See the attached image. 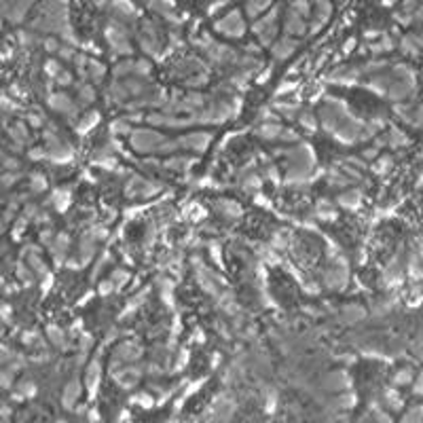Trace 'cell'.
I'll list each match as a JSON object with an SVG mask.
<instances>
[{
	"label": "cell",
	"mask_w": 423,
	"mask_h": 423,
	"mask_svg": "<svg viewBox=\"0 0 423 423\" xmlns=\"http://www.w3.org/2000/svg\"><path fill=\"white\" fill-rule=\"evenodd\" d=\"M216 30L222 32V34H227V36H241L245 26H243L241 15L237 13V11H233V13H229L227 17H222L216 23Z\"/></svg>",
	"instance_id": "6da1fadb"
},
{
	"label": "cell",
	"mask_w": 423,
	"mask_h": 423,
	"mask_svg": "<svg viewBox=\"0 0 423 423\" xmlns=\"http://www.w3.org/2000/svg\"><path fill=\"white\" fill-rule=\"evenodd\" d=\"M286 30L292 32V34H303L305 32V21L299 13H294V11H288V17H286Z\"/></svg>",
	"instance_id": "7a4b0ae2"
},
{
	"label": "cell",
	"mask_w": 423,
	"mask_h": 423,
	"mask_svg": "<svg viewBox=\"0 0 423 423\" xmlns=\"http://www.w3.org/2000/svg\"><path fill=\"white\" fill-rule=\"evenodd\" d=\"M292 49H294V43H292V40H281L275 47V53H277V57H286V55L292 53Z\"/></svg>",
	"instance_id": "3957f363"
}]
</instances>
